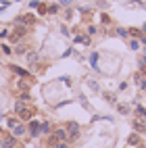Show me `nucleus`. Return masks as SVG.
<instances>
[{
    "mask_svg": "<svg viewBox=\"0 0 146 148\" xmlns=\"http://www.w3.org/2000/svg\"><path fill=\"white\" fill-rule=\"evenodd\" d=\"M100 21H102V25H109V23H111V17L104 13V15H100Z\"/></svg>",
    "mask_w": 146,
    "mask_h": 148,
    "instance_id": "393cba45",
    "label": "nucleus"
},
{
    "mask_svg": "<svg viewBox=\"0 0 146 148\" xmlns=\"http://www.w3.org/2000/svg\"><path fill=\"white\" fill-rule=\"evenodd\" d=\"M136 115H138L140 119H146V108L142 104H138V106H136Z\"/></svg>",
    "mask_w": 146,
    "mask_h": 148,
    "instance_id": "2eb2a0df",
    "label": "nucleus"
},
{
    "mask_svg": "<svg viewBox=\"0 0 146 148\" xmlns=\"http://www.w3.org/2000/svg\"><path fill=\"white\" fill-rule=\"evenodd\" d=\"M38 11H40V15H46L48 13V6L46 4H40V6H38Z\"/></svg>",
    "mask_w": 146,
    "mask_h": 148,
    "instance_id": "bb28decb",
    "label": "nucleus"
},
{
    "mask_svg": "<svg viewBox=\"0 0 146 148\" xmlns=\"http://www.w3.org/2000/svg\"><path fill=\"white\" fill-rule=\"evenodd\" d=\"M0 121H2V111H0Z\"/></svg>",
    "mask_w": 146,
    "mask_h": 148,
    "instance_id": "58836bf2",
    "label": "nucleus"
},
{
    "mask_svg": "<svg viewBox=\"0 0 146 148\" xmlns=\"http://www.w3.org/2000/svg\"><path fill=\"white\" fill-rule=\"evenodd\" d=\"M29 88H32V77H23V79H19V90L27 92Z\"/></svg>",
    "mask_w": 146,
    "mask_h": 148,
    "instance_id": "6e6552de",
    "label": "nucleus"
},
{
    "mask_svg": "<svg viewBox=\"0 0 146 148\" xmlns=\"http://www.w3.org/2000/svg\"><path fill=\"white\" fill-rule=\"evenodd\" d=\"M144 52H146V48H144Z\"/></svg>",
    "mask_w": 146,
    "mask_h": 148,
    "instance_id": "a19ab883",
    "label": "nucleus"
},
{
    "mask_svg": "<svg viewBox=\"0 0 146 148\" xmlns=\"http://www.w3.org/2000/svg\"><path fill=\"white\" fill-rule=\"evenodd\" d=\"M40 121H36V119H32V121H29V125H27V132H29V136H32V138H38V136H40Z\"/></svg>",
    "mask_w": 146,
    "mask_h": 148,
    "instance_id": "7ed1b4c3",
    "label": "nucleus"
},
{
    "mask_svg": "<svg viewBox=\"0 0 146 148\" xmlns=\"http://www.w3.org/2000/svg\"><path fill=\"white\" fill-rule=\"evenodd\" d=\"M130 48H132V50H138V48H140V40H138V38H134V40L130 42Z\"/></svg>",
    "mask_w": 146,
    "mask_h": 148,
    "instance_id": "aec40b11",
    "label": "nucleus"
},
{
    "mask_svg": "<svg viewBox=\"0 0 146 148\" xmlns=\"http://www.w3.org/2000/svg\"><path fill=\"white\" fill-rule=\"evenodd\" d=\"M25 50H27V48H25L23 44H19V46H15V50H13V52H15V54H25Z\"/></svg>",
    "mask_w": 146,
    "mask_h": 148,
    "instance_id": "412c9836",
    "label": "nucleus"
},
{
    "mask_svg": "<svg viewBox=\"0 0 146 148\" xmlns=\"http://www.w3.org/2000/svg\"><path fill=\"white\" fill-rule=\"evenodd\" d=\"M98 6H100V8H106V6H109V4H106V2H104V0H98Z\"/></svg>",
    "mask_w": 146,
    "mask_h": 148,
    "instance_id": "f704fd0d",
    "label": "nucleus"
},
{
    "mask_svg": "<svg viewBox=\"0 0 146 148\" xmlns=\"http://www.w3.org/2000/svg\"><path fill=\"white\" fill-rule=\"evenodd\" d=\"M11 71H15L17 75H21V77H29V73L25 71V69H21V67H17V65H11Z\"/></svg>",
    "mask_w": 146,
    "mask_h": 148,
    "instance_id": "9b49d317",
    "label": "nucleus"
},
{
    "mask_svg": "<svg viewBox=\"0 0 146 148\" xmlns=\"http://www.w3.org/2000/svg\"><path fill=\"white\" fill-rule=\"evenodd\" d=\"M142 140H140V134H132L130 138H127V146H138Z\"/></svg>",
    "mask_w": 146,
    "mask_h": 148,
    "instance_id": "1a4fd4ad",
    "label": "nucleus"
},
{
    "mask_svg": "<svg viewBox=\"0 0 146 148\" xmlns=\"http://www.w3.org/2000/svg\"><path fill=\"white\" fill-rule=\"evenodd\" d=\"M88 86H90V90H94V92H98V90H100V88H98V84H96V82H92V79L88 82Z\"/></svg>",
    "mask_w": 146,
    "mask_h": 148,
    "instance_id": "a878e982",
    "label": "nucleus"
},
{
    "mask_svg": "<svg viewBox=\"0 0 146 148\" xmlns=\"http://www.w3.org/2000/svg\"><path fill=\"white\" fill-rule=\"evenodd\" d=\"M2 148H17V138L15 136H6L2 140Z\"/></svg>",
    "mask_w": 146,
    "mask_h": 148,
    "instance_id": "423d86ee",
    "label": "nucleus"
},
{
    "mask_svg": "<svg viewBox=\"0 0 146 148\" xmlns=\"http://www.w3.org/2000/svg\"><path fill=\"white\" fill-rule=\"evenodd\" d=\"M96 32H98V29H96L94 25H90V27H88V36H94Z\"/></svg>",
    "mask_w": 146,
    "mask_h": 148,
    "instance_id": "c756f323",
    "label": "nucleus"
},
{
    "mask_svg": "<svg viewBox=\"0 0 146 148\" xmlns=\"http://www.w3.org/2000/svg\"><path fill=\"white\" fill-rule=\"evenodd\" d=\"M102 96H104V100H106V102H111V104H115V102H117V96H115V94H111V92H102Z\"/></svg>",
    "mask_w": 146,
    "mask_h": 148,
    "instance_id": "4468645a",
    "label": "nucleus"
},
{
    "mask_svg": "<svg viewBox=\"0 0 146 148\" xmlns=\"http://www.w3.org/2000/svg\"><path fill=\"white\" fill-rule=\"evenodd\" d=\"M36 61H38V52H27V63L34 65Z\"/></svg>",
    "mask_w": 146,
    "mask_h": 148,
    "instance_id": "a211bd4d",
    "label": "nucleus"
},
{
    "mask_svg": "<svg viewBox=\"0 0 146 148\" xmlns=\"http://www.w3.org/2000/svg\"><path fill=\"white\" fill-rule=\"evenodd\" d=\"M132 127H134V132H136V134H144V132H146V121L138 117V119H134V121H132Z\"/></svg>",
    "mask_w": 146,
    "mask_h": 148,
    "instance_id": "39448f33",
    "label": "nucleus"
},
{
    "mask_svg": "<svg viewBox=\"0 0 146 148\" xmlns=\"http://www.w3.org/2000/svg\"><path fill=\"white\" fill-rule=\"evenodd\" d=\"M19 100H23V102H32V96H29V92H23L21 96H19Z\"/></svg>",
    "mask_w": 146,
    "mask_h": 148,
    "instance_id": "4be33fe9",
    "label": "nucleus"
},
{
    "mask_svg": "<svg viewBox=\"0 0 146 148\" xmlns=\"http://www.w3.org/2000/svg\"><path fill=\"white\" fill-rule=\"evenodd\" d=\"M29 6H32V8H38V6H40V0H32V2H29Z\"/></svg>",
    "mask_w": 146,
    "mask_h": 148,
    "instance_id": "2f4dec72",
    "label": "nucleus"
},
{
    "mask_svg": "<svg viewBox=\"0 0 146 148\" xmlns=\"http://www.w3.org/2000/svg\"><path fill=\"white\" fill-rule=\"evenodd\" d=\"M65 130H67V136H69V140H77L80 138V123H75V121H69L65 125Z\"/></svg>",
    "mask_w": 146,
    "mask_h": 148,
    "instance_id": "f03ea898",
    "label": "nucleus"
},
{
    "mask_svg": "<svg viewBox=\"0 0 146 148\" xmlns=\"http://www.w3.org/2000/svg\"><path fill=\"white\" fill-rule=\"evenodd\" d=\"M23 36H27V27H25V25H17V27H15V32H13V36H11V42L21 40Z\"/></svg>",
    "mask_w": 146,
    "mask_h": 148,
    "instance_id": "20e7f679",
    "label": "nucleus"
},
{
    "mask_svg": "<svg viewBox=\"0 0 146 148\" xmlns=\"http://www.w3.org/2000/svg\"><path fill=\"white\" fill-rule=\"evenodd\" d=\"M6 125H8V130H13V127L17 125V119H15V117H8V119H6Z\"/></svg>",
    "mask_w": 146,
    "mask_h": 148,
    "instance_id": "5701e85b",
    "label": "nucleus"
},
{
    "mask_svg": "<svg viewBox=\"0 0 146 148\" xmlns=\"http://www.w3.org/2000/svg\"><path fill=\"white\" fill-rule=\"evenodd\" d=\"M58 13V4H50L48 6V15H56Z\"/></svg>",
    "mask_w": 146,
    "mask_h": 148,
    "instance_id": "b1692460",
    "label": "nucleus"
},
{
    "mask_svg": "<svg viewBox=\"0 0 146 148\" xmlns=\"http://www.w3.org/2000/svg\"><path fill=\"white\" fill-rule=\"evenodd\" d=\"M58 4H61V6H71L73 0H58Z\"/></svg>",
    "mask_w": 146,
    "mask_h": 148,
    "instance_id": "cd10ccee",
    "label": "nucleus"
},
{
    "mask_svg": "<svg viewBox=\"0 0 146 148\" xmlns=\"http://www.w3.org/2000/svg\"><path fill=\"white\" fill-rule=\"evenodd\" d=\"M140 88H142V90L146 92V79H142V82H140Z\"/></svg>",
    "mask_w": 146,
    "mask_h": 148,
    "instance_id": "c9c22d12",
    "label": "nucleus"
},
{
    "mask_svg": "<svg viewBox=\"0 0 146 148\" xmlns=\"http://www.w3.org/2000/svg\"><path fill=\"white\" fill-rule=\"evenodd\" d=\"M140 69H142V71H146V54L140 58Z\"/></svg>",
    "mask_w": 146,
    "mask_h": 148,
    "instance_id": "c85d7f7f",
    "label": "nucleus"
},
{
    "mask_svg": "<svg viewBox=\"0 0 146 148\" xmlns=\"http://www.w3.org/2000/svg\"><path fill=\"white\" fill-rule=\"evenodd\" d=\"M27 132V125H23V123H17L15 127H13V136L15 138H19V136H23Z\"/></svg>",
    "mask_w": 146,
    "mask_h": 148,
    "instance_id": "0eeeda50",
    "label": "nucleus"
},
{
    "mask_svg": "<svg viewBox=\"0 0 146 148\" xmlns=\"http://www.w3.org/2000/svg\"><path fill=\"white\" fill-rule=\"evenodd\" d=\"M117 36H119V38H127L130 34H127V29H125V27H117V32H115Z\"/></svg>",
    "mask_w": 146,
    "mask_h": 148,
    "instance_id": "f3484780",
    "label": "nucleus"
},
{
    "mask_svg": "<svg viewBox=\"0 0 146 148\" xmlns=\"http://www.w3.org/2000/svg\"><path fill=\"white\" fill-rule=\"evenodd\" d=\"M15 113L21 117V121H32L34 115H36V108L27 106V102H23V100H17L15 102Z\"/></svg>",
    "mask_w": 146,
    "mask_h": 148,
    "instance_id": "f257e3e1",
    "label": "nucleus"
},
{
    "mask_svg": "<svg viewBox=\"0 0 146 148\" xmlns=\"http://www.w3.org/2000/svg\"><path fill=\"white\" fill-rule=\"evenodd\" d=\"M140 6H142V8H146V2H140Z\"/></svg>",
    "mask_w": 146,
    "mask_h": 148,
    "instance_id": "e433bc0d",
    "label": "nucleus"
},
{
    "mask_svg": "<svg viewBox=\"0 0 146 148\" xmlns=\"http://www.w3.org/2000/svg\"><path fill=\"white\" fill-rule=\"evenodd\" d=\"M54 148H69V142H58Z\"/></svg>",
    "mask_w": 146,
    "mask_h": 148,
    "instance_id": "7c9ffc66",
    "label": "nucleus"
},
{
    "mask_svg": "<svg viewBox=\"0 0 146 148\" xmlns=\"http://www.w3.org/2000/svg\"><path fill=\"white\" fill-rule=\"evenodd\" d=\"M0 38H2V40H4V38H8V29H2V32H0Z\"/></svg>",
    "mask_w": 146,
    "mask_h": 148,
    "instance_id": "473e14b6",
    "label": "nucleus"
},
{
    "mask_svg": "<svg viewBox=\"0 0 146 148\" xmlns=\"http://www.w3.org/2000/svg\"><path fill=\"white\" fill-rule=\"evenodd\" d=\"M142 32H146V23H144V25H142Z\"/></svg>",
    "mask_w": 146,
    "mask_h": 148,
    "instance_id": "4c0bfd02",
    "label": "nucleus"
},
{
    "mask_svg": "<svg viewBox=\"0 0 146 148\" xmlns=\"http://www.w3.org/2000/svg\"><path fill=\"white\" fill-rule=\"evenodd\" d=\"M50 130H52V125L48 123V121H44V123L40 125V136H42V134H44V136H46V134H50Z\"/></svg>",
    "mask_w": 146,
    "mask_h": 148,
    "instance_id": "ddd939ff",
    "label": "nucleus"
},
{
    "mask_svg": "<svg viewBox=\"0 0 146 148\" xmlns=\"http://www.w3.org/2000/svg\"><path fill=\"white\" fill-rule=\"evenodd\" d=\"M0 50H2V54H13V48L8 44H2V46H0Z\"/></svg>",
    "mask_w": 146,
    "mask_h": 148,
    "instance_id": "6ab92c4d",
    "label": "nucleus"
},
{
    "mask_svg": "<svg viewBox=\"0 0 146 148\" xmlns=\"http://www.w3.org/2000/svg\"><path fill=\"white\" fill-rule=\"evenodd\" d=\"M117 111H119L121 115H130V106L127 104H117Z\"/></svg>",
    "mask_w": 146,
    "mask_h": 148,
    "instance_id": "dca6fc26",
    "label": "nucleus"
},
{
    "mask_svg": "<svg viewBox=\"0 0 146 148\" xmlns=\"http://www.w3.org/2000/svg\"><path fill=\"white\" fill-rule=\"evenodd\" d=\"M98 56H100L98 52H92V54H90V65H92V67L96 69V71L100 69V67H98Z\"/></svg>",
    "mask_w": 146,
    "mask_h": 148,
    "instance_id": "9d476101",
    "label": "nucleus"
},
{
    "mask_svg": "<svg viewBox=\"0 0 146 148\" xmlns=\"http://www.w3.org/2000/svg\"><path fill=\"white\" fill-rule=\"evenodd\" d=\"M127 34H130L132 38H140V36H142L144 32H142L140 27H130V29H127Z\"/></svg>",
    "mask_w": 146,
    "mask_h": 148,
    "instance_id": "f8f14e48",
    "label": "nucleus"
},
{
    "mask_svg": "<svg viewBox=\"0 0 146 148\" xmlns=\"http://www.w3.org/2000/svg\"><path fill=\"white\" fill-rule=\"evenodd\" d=\"M138 40H140V44H144V46H146V34H142V36L138 38Z\"/></svg>",
    "mask_w": 146,
    "mask_h": 148,
    "instance_id": "72a5a7b5",
    "label": "nucleus"
},
{
    "mask_svg": "<svg viewBox=\"0 0 146 148\" xmlns=\"http://www.w3.org/2000/svg\"><path fill=\"white\" fill-rule=\"evenodd\" d=\"M0 148H2V140H0Z\"/></svg>",
    "mask_w": 146,
    "mask_h": 148,
    "instance_id": "ea45409f",
    "label": "nucleus"
}]
</instances>
